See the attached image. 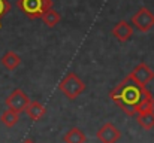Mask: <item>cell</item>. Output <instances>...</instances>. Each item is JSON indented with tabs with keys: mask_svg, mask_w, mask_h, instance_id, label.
<instances>
[{
	"mask_svg": "<svg viewBox=\"0 0 154 143\" xmlns=\"http://www.w3.org/2000/svg\"><path fill=\"white\" fill-rule=\"evenodd\" d=\"M147 93L148 90L145 87L136 84L130 76H127L111 91V98L120 109H123L126 115L133 116L136 115L138 103Z\"/></svg>",
	"mask_w": 154,
	"mask_h": 143,
	"instance_id": "cell-1",
	"label": "cell"
},
{
	"mask_svg": "<svg viewBox=\"0 0 154 143\" xmlns=\"http://www.w3.org/2000/svg\"><path fill=\"white\" fill-rule=\"evenodd\" d=\"M17 6L29 18L38 19V18L42 16V13L47 9L52 7V1L51 0H18Z\"/></svg>",
	"mask_w": 154,
	"mask_h": 143,
	"instance_id": "cell-2",
	"label": "cell"
},
{
	"mask_svg": "<svg viewBox=\"0 0 154 143\" xmlns=\"http://www.w3.org/2000/svg\"><path fill=\"white\" fill-rule=\"evenodd\" d=\"M58 90L66 95L67 98L73 100L85 90V84L75 75V73H67L58 84Z\"/></svg>",
	"mask_w": 154,
	"mask_h": 143,
	"instance_id": "cell-3",
	"label": "cell"
},
{
	"mask_svg": "<svg viewBox=\"0 0 154 143\" xmlns=\"http://www.w3.org/2000/svg\"><path fill=\"white\" fill-rule=\"evenodd\" d=\"M132 27H135L141 33L150 31L154 27V13L147 7H141L132 16Z\"/></svg>",
	"mask_w": 154,
	"mask_h": 143,
	"instance_id": "cell-4",
	"label": "cell"
},
{
	"mask_svg": "<svg viewBox=\"0 0 154 143\" xmlns=\"http://www.w3.org/2000/svg\"><path fill=\"white\" fill-rule=\"evenodd\" d=\"M29 101H30L29 97L23 90H14L11 95L6 98V106H8V109H11L17 113H21V112H24Z\"/></svg>",
	"mask_w": 154,
	"mask_h": 143,
	"instance_id": "cell-5",
	"label": "cell"
},
{
	"mask_svg": "<svg viewBox=\"0 0 154 143\" xmlns=\"http://www.w3.org/2000/svg\"><path fill=\"white\" fill-rule=\"evenodd\" d=\"M129 76H130L136 84L145 87V85H148V84L154 79V72L145 64V63H141V64H138V66L130 72Z\"/></svg>",
	"mask_w": 154,
	"mask_h": 143,
	"instance_id": "cell-6",
	"label": "cell"
},
{
	"mask_svg": "<svg viewBox=\"0 0 154 143\" xmlns=\"http://www.w3.org/2000/svg\"><path fill=\"white\" fill-rule=\"evenodd\" d=\"M97 140L100 143H115L121 137V131L111 122L103 124L97 131Z\"/></svg>",
	"mask_w": 154,
	"mask_h": 143,
	"instance_id": "cell-7",
	"label": "cell"
},
{
	"mask_svg": "<svg viewBox=\"0 0 154 143\" xmlns=\"http://www.w3.org/2000/svg\"><path fill=\"white\" fill-rule=\"evenodd\" d=\"M112 36L118 42H127L133 36V27L127 21H118L112 28Z\"/></svg>",
	"mask_w": 154,
	"mask_h": 143,
	"instance_id": "cell-8",
	"label": "cell"
},
{
	"mask_svg": "<svg viewBox=\"0 0 154 143\" xmlns=\"http://www.w3.org/2000/svg\"><path fill=\"white\" fill-rule=\"evenodd\" d=\"M26 113L32 121H39L45 115V106L41 104L39 101H29L26 106Z\"/></svg>",
	"mask_w": 154,
	"mask_h": 143,
	"instance_id": "cell-9",
	"label": "cell"
},
{
	"mask_svg": "<svg viewBox=\"0 0 154 143\" xmlns=\"http://www.w3.org/2000/svg\"><path fill=\"white\" fill-rule=\"evenodd\" d=\"M20 63H21V58H20V55H18L17 52H14V51H8V52L2 57V64H3L5 69H8V70H15V69L20 66Z\"/></svg>",
	"mask_w": 154,
	"mask_h": 143,
	"instance_id": "cell-10",
	"label": "cell"
},
{
	"mask_svg": "<svg viewBox=\"0 0 154 143\" xmlns=\"http://www.w3.org/2000/svg\"><path fill=\"white\" fill-rule=\"evenodd\" d=\"M63 140H64V143H85L87 137H85V134H84L82 130L73 127V128H70L64 134V139Z\"/></svg>",
	"mask_w": 154,
	"mask_h": 143,
	"instance_id": "cell-11",
	"label": "cell"
},
{
	"mask_svg": "<svg viewBox=\"0 0 154 143\" xmlns=\"http://www.w3.org/2000/svg\"><path fill=\"white\" fill-rule=\"evenodd\" d=\"M42 21H44V24L45 25H48V27H55L60 21H61V15L55 10V9H52V7H50V9H47L44 13H42Z\"/></svg>",
	"mask_w": 154,
	"mask_h": 143,
	"instance_id": "cell-12",
	"label": "cell"
},
{
	"mask_svg": "<svg viewBox=\"0 0 154 143\" xmlns=\"http://www.w3.org/2000/svg\"><path fill=\"white\" fill-rule=\"evenodd\" d=\"M138 115V124L145 128V130H151L154 127V110H145V112H139Z\"/></svg>",
	"mask_w": 154,
	"mask_h": 143,
	"instance_id": "cell-13",
	"label": "cell"
},
{
	"mask_svg": "<svg viewBox=\"0 0 154 143\" xmlns=\"http://www.w3.org/2000/svg\"><path fill=\"white\" fill-rule=\"evenodd\" d=\"M18 118H20V113H17V112L8 109V110H5V112L2 113L0 121H2V124H3L5 127L11 128V127H14V125L18 122Z\"/></svg>",
	"mask_w": 154,
	"mask_h": 143,
	"instance_id": "cell-14",
	"label": "cell"
},
{
	"mask_svg": "<svg viewBox=\"0 0 154 143\" xmlns=\"http://www.w3.org/2000/svg\"><path fill=\"white\" fill-rule=\"evenodd\" d=\"M154 109V98L151 93L148 91L147 94L142 97V100L138 103V107H136V113L139 112H145V110H153Z\"/></svg>",
	"mask_w": 154,
	"mask_h": 143,
	"instance_id": "cell-15",
	"label": "cell"
},
{
	"mask_svg": "<svg viewBox=\"0 0 154 143\" xmlns=\"http://www.w3.org/2000/svg\"><path fill=\"white\" fill-rule=\"evenodd\" d=\"M11 10V4L8 0H0V27H2V18Z\"/></svg>",
	"mask_w": 154,
	"mask_h": 143,
	"instance_id": "cell-16",
	"label": "cell"
},
{
	"mask_svg": "<svg viewBox=\"0 0 154 143\" xmlns=\"http://www.w3.org/2000/svg\"><path fill=\"white\" fill-rule=\"evenodd\" d=\"M23 143H35V142H32V140H29V139H26V140H24V142Z\"/></svg>",
	"mask_w": 154,
	"mask_h": 143,
	"instance_id": "cell-17",
	"label": "cell"
}]
</instances>
